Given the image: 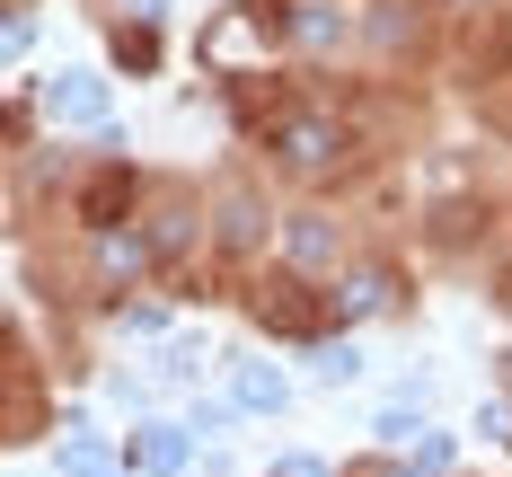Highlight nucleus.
<instances>
[{
  "instance_id": "nucleus-1",
  "label": "nucleus",
  "mask_w": 512,
  "mask_h": 477,
  "mask_svg": "<svg viewBox=\"0 0 512 477\" xmlns=\"http://www.w3.org/2000/svg\"><path fill=\"white\" fill-rule=\"evenodd\" d=\"M345 159V124L327 115V106H292V115H274V168H292V177H327Z\"/></svg>"
},
{
  "instance_id": "nucleus-2",
  "label": "nucleus",
  "mask_w": 512,
  "mask_h": 477,
  "mask_svg": "<svg viewBox=\"0 0 512 477\" xmlns=\"http://www.w3.org/2000/svg\"><path fill=\"white\" fill-rule=\"evenodd\" d=\"M98 80H80V71H71V80H53V115H71V124H98Z\"/></svg>"
},
{
  "instance_id": "nucleus-3",
  "label": "nucleus",
  "mask_w": 512,
  "mask_h": 477,
  "mask_svg": "<svg viewBox=\"0 0 512 477\" xmlns=\"http://www.w3.org/2000/svg\"><path fill=\"white\" fill-rule=\"evenodd\" d=\"M239 407H283V380L274 371H239Z\"/></svg>"
},
{
  "instance_id": "nucleus-4",
  "label": "nucleus",
  "mask_w": 512,
  "mask_h": 477,
  "mask_svg": "<svg viewBox=\"0 0 512 477\" xmlns=\"http://www.w3.org/2000/svg\"><path fill=\"white\" fill-rule=\"evenodd\" d=\"M133 460H142L151 477H168V469H177V442H168V433H142V442H133Z\"/></svg>"
},
{
  "instance_id": "nucleus-5",
  "label": "nucleus",
  "mask_w": 512,
  "mask_h": 477,
  "mask_svg": "<svg viewBox=\"0 0 512 477\" xmlns=\"http://www.w3.org/2000/svg\"><path fill=\"white\" fill-rule=\"evenodd\" d=\"M292 248H301V265H327V257H336V239H327L318 221H301V230H292Z\"/></svg>"
}]
</instances>
